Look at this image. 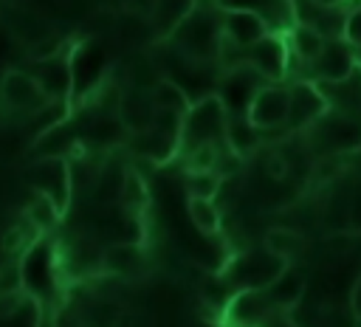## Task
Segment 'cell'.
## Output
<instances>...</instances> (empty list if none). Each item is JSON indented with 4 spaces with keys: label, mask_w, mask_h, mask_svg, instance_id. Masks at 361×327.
<instances>
[{
    "label": "cell",
    "mask_w": 361,
    "mask_h": 327,
    "mask_svg": "<svg viewBox=\"0 0 361 327\" xmlns=\"http://www.w3.org/2000/svg\"><path fill=\"white\" fill-rule=\"evenodd\" d=\"M144 197H147V189H144L141 175L135 169H127L121 178V186H118V200L124 206H138V203H144Z\"/></svg>",
    "instance_id": "cb8c5ba5"
},
{
    "label": "cell",
    "mask_w": 361,
    "mask_h": 327,
    "mask_svg": "<svg viewBox=\"0 0 361 327\" xmlns=\"http://www.w3.org/2000/svg\"><path fill=\"white\" fill-rule=\"evenodd\" d=\"M344 39L350 45H361V8H355L347 17V28H344Z\"/></svg>",
    "instance_id": "f1b7e54d"
},
{
    "label": "cell",
    "mask_w": 361,
    "mask_h": 327,
    "mask_svg": "<svg viewBox=\"0 0 361 327\" xmlns=\"http://www.w3.org/2000/svg\"><path fill=\"white\" fill-rule=\"evenodd\" d=\"M262 85H265V82H262V76H259L254 68L240 65V68H234V70L226 73V79H223V85H220V93H214V96L223 101V107H226L228 116H245V110H248L254 93H257Z\"/></svg>",
    "instance_id": "8992f818"
},
{
    "label": "cell",
    "mask_w": 361,
    "mask_h": 327,
    "mask_svg": "<svg viewBox=\"0 0 361 327\" xmlns=\"http://www.w3.org/2000/svg\"><path fill=\"white\" fill-rule=\"evenodd\" d=\"M355 327H361V321H355Z\"/></svg>",
    "instance_id": "d6a6232c"
},
{
    "label": "cell",
    "mask_w": 361,
    "mask_h": 327,
    "mask_svg": "<svg viewBox=\"0 0 361 327\" xmlns=\"http://www.w3.org/2000/svg\"><path fill=\"white\" fill-rule=\"evenodd\" d=\"M257 144H259V130L245 116H228V121H226V147L234 155L245 158L248 152L257 149Z\"/></svg>",
    "instance_id": "2e32d148"
},
{
    "label": "cell",
    "mask_w": 361,
    "mask_h": 327,
    "mask_svg": "<svg viewBox=\"0 0 361 327\" xmlns=\"http://www.w3.org/2000/svg\"><path fill=\"white\" fill-rule=\"evenodd\" d=\"M34 79L39 82V87L45 90L48 99H59V96L68 93V87H71V68H68V62L56 54V56L45 59L42 73L34 76Z\"/></svg>",
    "instance_id": "ac0fdd59"
},
{
    "label": "cell",
    "mask_w": 361,
    "mask_h": 327,
    "mask_svg": "<svg viewBox=\"0 0 361 327\" xmlns=\"http://www.w3.org/2000/svg\"><path fill=\"white\" fill-rule=\"evenodd\" d=\"M288 48L305 62V65H313L316 56L322 54L324 48V37L310 25V23H296L288 34Z\"/></svg>",
    "instance_id": "e0dca14e"
},
{
    "label": "cell",
    "mask_w": 361,
    "mask_h": 327,
    "mask_svg": "<svg viewBox=\"0 0 361 327\" xmlns=\"http://www.w3.org/2000/svg\"><path fill=\"white\" fill-rule=\"evenodd\" d=\"M197 8V0H152L149 23L158 39H169L175 28Z\"/></svg>",
    "instance_id": "30bf717a"
},
{
    "label": "cell",
    "mask_w": 361,
    "mask_h": 327,
    "mask_svg": "<svg viewBox=\"0 0 361 327\" xmlns=\"http://www.w3.org/2000/svg\"><path fill=\"white\" fill-rule=\"evenodd\" d=\"M144 251L138 242H116L102 254V271L113 276H130L141 265Z\"/></svg>",
    "instance_id": "5bb4252c"
},
{
    "label": "cell",
    "mask_w": 361,
    "mask_h": 327,
    "mask_svg": "<svg viewBox=\"0 0 361 327\" xmlns=\"http://www.w3.org/2000/svg\"><path fill=\"white\" fill-rule=\"evenodd\" d=\"M73 327H85V324H82V319H79V321H76V324H73Z\"/></svg>",
    "instance_id": "1f68e13d"
},
{
    "label": "cell",
    "mask_w": 361,
    "mask_h": 327,
    "mask_svg": "<svg viewBox=\"0 0 361 327\" xmlns=\"http://www.w3.org/2000/svg\"><path fill=\"white\" fill-rule=\"evenodd\" d=\"M85 327H118L121 324V307L113 299H99L87 307V313L82 316Z\"/></svg>",
    "instance_id": "44dd1931"
},
{
    "label": "cell",
    "mask_w": 361,
    "mask_h": 327,
    "mask_svg": "<svg viewBox=\"0 0 361 327\" xmlns=\"http://www.w3.org/2000/svg\"><path fill=\"white\" fill-rule=\"evenodd\" d=\"M217 144H197L186 152V172H217Z\"/></svg>",
    "instance_id": "603a6c76"
},
{
    "label": "cell",
    "mask_w": 361,
    "mask_h": 327,
    "mask_svg": "<svg viewBox=\"0 0 361 327\" xmlns=\"http://www.w3.org/2000/svg\"><path fill=\"white\" fill-rule=\"evenodd\" d=\"M220 183H223V178L217 172H189L186 175V195L214 200V195L220 192Z\"/></svg>",
    "instance_id": "7402d4cb"
},
{
    "label": "cell",
    "mask_w": 361,
    "mask_h": 327,
    "mask_svg": "<svg viewBox=\"0 0 361 327\" xmlns=\"http://www.w3.org/2000/svg\"><path fill=\"white\" fill-rule=\"evenodd\" d=\"M305 276H299L290 265L265 288V296H268V302L276 307V310H282V313H288V310H293L302 299H305Z\"/></svg>",
    "instance_id": "8fae6325"
},
{
    "label": "cell",
    "mask_w": 361,
    "mask_h": 327,
    "mask_svg": "<svg viewBox=\"0 0 361 327\" xmlns=\"http://www.w3.org/2000/svg\"><path fill=\"white\" fill-rule=\"evenodd\" d=\"M23 304V290H8V293H0V319H8L20 310Z\"/></svg>",
    "instance_id": "83f0119b"
},
{
    "label": "cell",
    "mask_w": 361,
    "mask_h": 327,
    "mask_svg": "<svg viewBox=\"0 0 361 327\" xmlns=\"http://www.w3.org/2000/svg\"><path fill=\"white\" fill-rule=\"evenodd\" d=\"M28 180H31V186H34L39 195L51 197L59 211H65L68 189H71L68 164H62L59 158H42V161H37V164L28 169Z\"/></svg>",
    "instance_id": "ba28073f"
},
{
    "label": "cell",
    "mask_w": 361,
    "mask_h": 327,
    "mask_svg": "<svg viewBox=\"0 0 361 327\" xmlns=\"http://www.w3.org/2000/svg\"><path fill=\"white\" fill-rule=\"evenodd\" d=\"M245 51V62L248 68H254L262 79H282L288 73V56H290V48H288V39L279 37V34H268L262 37L259 42L243 48Z\"/></svg>",
    "instance_id": "3957f363"
},
{
    "label": "cell",
    "mask_w": 361,
    "mask_h": 327,
    "mask_svg": "<svg viewBox=\"0 0 361 327\" xmlns=\"http://www.w3.org/2000/svg\"><path fill=\"white\" fill-rule=\"evenodd\" d=\"M59 209L54 206V200L51 197H45V195H34V200L28 203V209H25V217H28V223L37 228V231H48V228H54L56 223H59Z\"/></svg>",
    "instance_id": "ffe728a7"
},
{
    "label": "cell",
    "mask_w": 361,
    "mask_h": 327,
    "mask_svg": "<svg viewBox=\"0 0 361 327\" xmlns=\"http://www.w3.org/2000/svg\"><path fill=\"white\" fill-rule=\"evenodd\" d=\"M149 101H152V107L155 110H161V113H172V116H186L189 113V107H192V99L186 96V90L175 82V79H169V76H158L155 79V85H152V90H149Z\"/></svg>",
    "instance_id": "7c38bea8"
},
{
    "label": "cell",
    "mask_w": 361,
    "mask_h": 327,
    "mask_svg": "<svg viewBox=\"0 0 361 327\" xmlns=\"http://www.w3.org/2000/svg\"><path fill=\"white\" fill-rule=\"evenodd\" d=\"M186 211H189V220L192 226L206 234V237H214L220 231V209L214 206V200H206V197H186Z\"/></svg>",
    "instance_id": "d6986e66"
},
{
    "label": "cell",
    "mask_w": 361,
    "mask_h": 327,
    "mask_svg": "<svg viewBox=\"0 0 361 327\" xmlns=\"http://www.w3.org/2000/svg\"><path fill=\"white\" fill-rule=\"evenodd\" d=\"M8 28H11V34H17L28 48H34L37 42H42L45 37H51L54 31H51V25H48V20L39 14V11H34V8H14L11 14H8Z\"/></svg>",
    "instance_id": "4fadbf2b"
},
{
    "label": "cell",
    "mask_w": 361,
    "mask_h": 327,
    "mask_svg": "<svg viewBox=\"0 0 361 327\" xmlns=\"http://www.w3.org/2000/svg\"><path fill=\"white\" fill-rule=\"evenodd\" d=\"M316 6H336V3H344V0H313Z\"/></svg>",
    "instance_id": "4dcf8cb0"
},
{
    "label": "cell",
    "mask_w": 361,
    "mask_h": 327,
    "mask_svg": "<svg viewBox=\"0 0 361 327\" xmlns=\"http://www.w3.org/2000/svg\"><path fill=\"white\" fill-rule=\"evenodd\" d=\"M288 104H290V90L282 87V85H262L248 110H245V118L259 130H276V127H285L288 121Z\"/></svg>",
    "instance_id": "7a4b0ae2"
},
{
    "label": "cell",
    "mask_w": 361,
    "mask_h": 327,
    "mask_svg": "<svg viewBox=\"0 0 361 327\" xmlns=\"http://www.w3.org/2000/svg\"><path fill=\"white\" fill-rule=\"evenodd\" d=\"M220 31L223 39L234 48H248L254 42H259L262 37L274 34L271 25L265 23V17L254 8H223V20H220Z\"/></svg>",
    "instance_id": "277c9868"
},
{
    "label": "cell",
    "mask_w": 361,
    "mask_h": 327,
    "mask_svg": "<svg viewBox=\"0 0 361 327\" xmlns=\"http://www.w3.org/2000/svg\"><path fill=\"white\" fill-rule=\"evenodd\" d=\"M355 45H350L347 39H324L322 54L316 56V62L310 65L319 82H341L347 79L358 65H355Z\"/></svg>",
    "instance_id": "9c48e42d"
},
{
    "label": "cell",
    "mask_w": 361,
    "mask_h": 327,
    "mask_svg": "<svg viewBox=\"0 0 361 327\" xmlns=\"http://www.w3.org/2000/svg\"><path fill=\"white\" fill-rule=\"evenodd\" d=\"M350 310H353V316H355V321H361V273H358V279H355V285H353V290H350Z\"/></svg>",
    "instance_id": "f546056e"
},
{
    "label": "cell",
    "mask_w": 361,
    "mask_h": 327,
    "mask_svg": "<svg viewBox=\"0 0 361 327\" xmlns=\"http://www.w3.org/2000/svg\"><path fill=\"white\" fill-rule=\"evenodd\" d=\"M226 121L228 113L223 107V101L212 93L203 96L200 101H192L189 113L180 118V132H178V144L192 149L197 144H217L226 141Z\"/></svg>",
    "instance_id": "6da1fadb"
},
{
    "label": "cell",
    "mask_w": 361,
    "mask_h": 327,
    "mask_svg": "<svg viewBox=\"0 0 361 327\" xmlns=\"http://www.w3.org/2000/svg\"><path fill=\"white\" fill-rule=\"evenodd\" d=\"M265 172H268L271 180H282V178L288 175V161H285V155H282V152H271V155L265 158Z\"/></svg>",
    "instance_id": "4316f807"
},
{
    "label": "cell",
    "mask_w": 361,
    "mask_h": 327,
    "mask_svg": "<svg viewBox=\"0 0 361 327\" xmlns=\"http://www.w3.org/2000/svg\"><path fill=\"white\" fill-rule=\"evenodd\" d=\"M305 245H307L305 242V234H299L296 228H282V226L268 228L265 231V240H262V248L268 254H274L276 259L288 262V265H290L293 257H299L305 251Z\"/></svg>",
    "instance_id": "9a60e30c"
},
{
    "label": "cell",
    "mask_w": 361,
    "mask_h": 327,
    "mask_svg": "<svg viewBox=\"0 0 361 327\" xmlns=\"http://www.w3.org/2000/svg\"><path fill=\"white\" fill-rule=\"evenodd\" d=\"M0 99L6 107L20 110V113H37L48 104L45 90L39 87V82L25 73V70H6L0 79Z\"/></svg>",
    "instance_id": "5b68a950"
},
{
    "label": "cell",
    "mask_w": 361,
    "mask_h": 327,
    "mask_svg": "<svg viewBox=\"0 0 361 327\" xmlns=\"http://www.w3.org/2000/svg\"><path fill=\"white\" fill-rule=\"evenodd\" d=\"M290 90V104H288V121L285 127L288 130H305L310 127L319 116H324L330 107H327V99L322 93V87L316 82H296Z\"/></svg>",
    "instance_id": "52a82bcc"
},
{
    "label": "cell",
    "mask_w": 361,
    "mask_h": 327,
    "mask_svg": "<svg viewBox=\"0 0 361 327\" xmlns=\"http://www.w3.org/2000/svg\"><path fill=\"white\" fill-rule=\"evenodd\" d=\"M8 290H23V276L17 265L0 268V293H8Z\"/></svg>",
    "instance_id": "484cf974"
},
{
    "label": "cell",
    "mask_w": 361,
    "mask_h": 327,
    "mask_svg": "<svg viewBox=\"0 0 361 327\" xmlns=\"http://www.w3.org/2000/svg\"><path fill=\"white\" fill-rule=\"evenodd\" d=\"M344 234H361V183L347 197V217H344Z\"/></svg>",
    "instance_id": "d4e9b609"
}]
</instances>
